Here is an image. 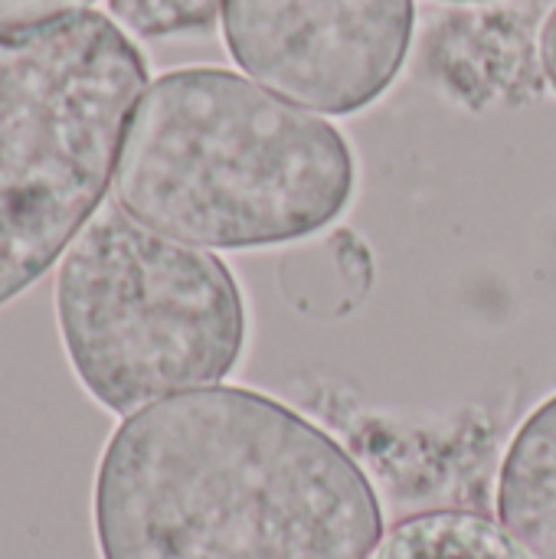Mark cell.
Listing matches in <instances>:
<instances>
[{"label":"cell","mask_w":556,"mask_h":559,"mask_svg":"<svg viewBox=\"0 0 556 559\" xmlns=\"http://www.w3.org/2000/svg\"><path fill=\"white\" fill-rule=\"evenodd\" d=\"M108 10L125 33L161 39L206 29L223 10V0H108Z\"/></svg>","instance_id":"obj_8"},{"label":"cell","mask_w":556,"mask_h":559,"mask_svg":"<svg viewBox=\"0 0 556 559\" xmlns=\"http://www.w3.org/2000/svg\"><path fill=\"white\" fill-rule=\"evenodd\" d=\"M459 3H469V0H459Z\"/></svg>","instance_id":"obj_11"},{"label":"cell","mask_w":556,"mask_h":559,"mask_svg":"<svg viewBox=\"0 0 556 559\" xmlns=\"http://www.w3.org/2000/svg\"><path fill=\"white\" fill-rule=\"evenodd\" d=\"M92 0H0V36L85 13Z\"/></svg>","instance_id":"obj_9"},{"label":"cell","mask_w":556,"mask_h":559,"mask_svg":"<svg viewBox=\"0 0 556 559\" xmlns=\"http://www.w3.org/2000/svg\"><path fill=\"white\" fill-rule=\"evenodd\" d=\"M498 521L531 559H556V393L521 423L505 452Z\"/></svg>","instance_id":"obj_6"},{"label":"cell","mask_w":556,"mask_h":559,"mask_svg":"<svg viewBox=\"0 0 556 559\" xmlns=\"http://www.w3.org/2000/svg\"><path fill=\"white\" fill-rule=\"evenodd\" d=\"M102 559H370L383 511L321 426L246 386L125 416L95 475Z\"/></svg>","instance_id":"obj_1"},{"label":"cell","mask_w":556,"mask_h":559,"mask_svg":"<svg viewBox=\"0 0 556 559\" xmlns=\"http://www.w3.org/2000/svg\"><path fill=\"white\" fill-rule=\"evenodd\" d=\"M144 88V56L105 13L0 36V308L92 223Z\"/></svg>","instance_id":"obj_3"},{"label":"cell","mask_w":556,"mask_h":559,"mask_svg":"<svg viewBox=\"0 0 556 559\" xmlns=\"http://www.w3.org/2000/svg\"><path fill=\"white\" fill-rule=\"evenodd\" d=\"M354 154L324 118L229 69H177L134 105L115 203L200 249L288 246L354 197Z\"/></svg>","instance_id":"obj_2"},{"label":"cell","mask_w":556,"mask_h":559,"mask_svg":"<svg viewBox=\"0 0 556 559\" xmlns=\"http://www.w3.org/2000/svg\"><path fill=\"white\" fill-rule=\"evenodd\" d=\"M541 69L556 92V7L547 13V20L541 26Z\"/></svg>","instance_id":"obj_10"},{"label":"cell","mask_w":556,"mask_h":559,"mask_svg":"<svg viewBox=\"0 0 556 559\" xmlns=\"http://www.w3.org/2000/svg\"><path fill=\"white\" fill-rule=\"evenodd\" d=\"M56 324L72 373L115 416L220 386L246 347V301L229 265L118 203L62 255Z\"/></svg>","instance_id":"obj_4"},{"label":"cell","mask_w":556,"mask_h":559,"mask_svg":"<svg viewBox=\"0 0 556 559\" xmlns=\"http://www.w3.org/2000/svg\"><path fill=\"white\" fill-rule=\"evenodd\" d=\"M370 559H531L518 540L475 511H426L390 527Z\"/></svg>","instance_id":"obj_7"},{"label":"cell","mask_w":556,"mask_h":559,"mask_svg":"<svg viewBox=\"0 0 556 559\" xmlns=\"http://www.w3.org/2000/svg\"><path fill=\"white\" fill-rule=\"evenodd\" d=\"M229 56L262 88L318 115H354L400 75L413 0H223Z\"/></svg>","instance_id":"obj_5"}]
</instances>
